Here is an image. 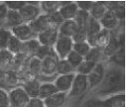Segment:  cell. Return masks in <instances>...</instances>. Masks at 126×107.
<instances>
[{
	"instance_id": "6da1fadb",
	"label": "cell",
	"mask_w": 126,
	"mask_h": 107,
	"mask_svg": "<svg viewBox=\"0 0 126 107\" xmlns=\"http://www.w3.org/2000/svg\"><path fill=\"white\" fill-rule=\"evenodd\" d=\"M98 86V93L102 95L120 93L124 89V74L121 67L114 65L106 68L104 77Z\"/></svg>"
},
{
	"instance_id": "7a4b0ae2",
	"label": "cell",
	"mask_w": 126,
	"mask_h": 107,
	"mask_svg": "<svg viewBox=\"0 0 126 107\" xmlns=\"http://www.w3.org/2000/svg\"><path fill=\"white\" fill-rule=\"evenodd\" d=\"M39 4L40 1H26L25 6L19 10V14L24 23L30 24L42 14L39 8Z\"/></svg>"
},
{
	"instance_id": "3957f363",
	"label": "cell",
	"mask_w": 126,
	"mask_h": 107,
	"mask_svg": "<svg viewBox=\"0 0 126 107\" xmlns=\"http://www.w3.org/2000/svg\"><path fill=\"white\" fill-rule=\"evenodd\" d=\"M73 44L74 42L71 38L58 36L53 49L59 60H65L68 57V55L73 51Z\"/></svg>"
},
{
	"instance_id": "277c9868",
	"label": "cell",
	"mask_w": 126,
	"mask_h": 107,
	"mask_svg": "<svg viewBox=\"0 0 126 107\" xmlns=\"http://www.w3.org/2000/svg\"><path fill=\"white\" fill-rule=\"evenodd\" d=\"M9 103L13 107H26L30 97L27 95L21 85H18L8 92Z\"/></svg>"
},
{
	"instance_id": "5b68a950",
	"label": "cell",
	"mask_w": 126,
	"mask_h": 107,
	"mask_svg": "<svg viewBox=\"0 0 126 107\" xmlns=\"http://www.w3.org/2000/svg\"><path fill=\"white\" fill-rule=\"evenodd\" d=\"M87 89H88V83L86 76L76 74L72 83V87L67 95L69 97H79L82 95Z\"/></svg>"
},
{
	"instance_id": "8992f818",
	"label": "cell",
	"mask_w": 126,
	"mask_h": 107,
	"mask_svg": "<svg viewBox=\"0 0 126 107\" xmlns=\"http://www.w3.org/2000/svg\"><path fill=\"white\" fill-rule=\"evenodd\" d=\"M105 69H106V67L102 62H98L95 64V66L90 71V74L88 76H86L88 88L93 89L95 87H98V85L101 83V81L104 77Z\"/></svg>"
},
{
	"instance_id": "52a82bcc",
	"label": "cell",
	"mask_w": 126,
	"mask_h": 107,
	"mask_svg": "<svg viewBox=\"0 0 126 107\" xmlns=\"http://www.w3.org/2000/svg\"><path fill=\"white\" fill-rule=\"evenodd\" d=\"M29 25H30L31 29H32L33 34L36 36V37L38 35L46 32V31H49V30L57 28L52 24V22L49 19V16L45 15V14H41L39 17H37L33 22H31Z\"/></svg>"
},
{
	"instance_id": "ba28073f",
	"label": "cell",
	"mask_w": 126,
	"mask_h": 107,
	"mask_svg": "<svg viewBox=\"0 0 126 107\" xmlns=\"http://www.w3.org/2000/svg\"><path fill=\"white\" fill-rule=\"evenodd\" d=\"M58 57L56 54H52L44 59L41 60V76H52L56 75L57 64H58Z\"/></svg>"
},
{
	"instance_id": "9c48e42d",
	"label": "cell",
	"mask_w": 126,
	"mask_h": 107,
	"mask_svg": "<svg viewBox=\"0 0 126 107\" xmlns=\"http://www.w3.org/2000/svg\"><path fill=\"white\" fill-rule=\"evenodd\" d=\"M101 25L99 21L89 17L87 26H86V42L90 47L95 46V40L97 38V35L101 31Z\"/></svg>"
},
{
	"instance_id": "30bf717a",
	"label": "cell",
	"mask_w": 126,
	"mask_h": 107,
	"mask_svg": "<svg viewBox=\"0 0 126 107\" xmlns=\"http://www.w3.org/2000/svg\"><path fill=\"white\" fill-rule=\"evenodd\" d=\"M10 32H11L12 36L16 37L21 42H26L28 40L36 38V36L33 34L32 29H31L30 25L27 24V23H23L21 25H18L16 27L11 28Z\"/></svg>"
},
{
	"instance_id": "8fae6325",
	"label": "cell",
	"mask_w": 126,
	"mask_h": 107,
	"mask_svg": "<svg viewBox=\"0 0 126 107\" xmlns=\"http://www.w3.org/2000/svg\"><path fill=\"white\" fill-rule=\"evenodd\" d=\"M78 6L76 2L72 1H60V8H59V13L62 16V18L65 21L68 20H74L77 13H78Z\"/></svg>"
},
{
	"instance_id": "7c38bea8",
	"label": "cell",
	"mask_w": 126,
	"mask_h": 107,
	"mask_svg": "<svg viewBox=\"0 0 126 107\" xmlns=\"http://www.w3.org/2000/svg\"><path fill=\"white\" fill-rule=\"evenodd\" d=\"M76 74H72V75H63V76H57L54 79V85L56 86L57 90L59 92H64L67 93L70 91L71 87H72V83L74 80Z\"/></svg>"
},
{
	"instance_id": "4fadbf2b",
	"label": "cell",
	"mask_w": 126,
	"mask_h": 107,
	"mask_svg": "<svg viewBox=\"0 0 126 107\" xmlns=\"http://www.w3.org/2000/svg\"><path fill=\"white\" fill-rule=\"evenodd\" d=\"M21 71L37 76L38 75L41 74V60L35 56L27 58L23 63V70Z\"/></svg>"
},
{
	"instance_id": "5bb4252c",
	"label": "cell",
	"mask_w": 126,
	"mask_h": 107,
	"mask_svg": "<svg viewBox=\"0 0 126 107\" xmlns=\"http://www.w3.org/2000/svg\"><path fill=\"white\" fill-rule=\"evenodd\" d=\"M58 28H55V29H52V30H49V31H46L40 35L37 36V40L38 42L40 43L41 46H46V47H51L53 48L57 39H58Z\"/></svg>"
},
{
	"instance_id": "9a60e30c",
	"label": "cell",
	"mask_w": 126,
	"mask_h": 107,
	"mask_svg": "<svg viewBox=\"0 0 126 107\" xmlns=\"http://www.w3.org/2000/svg\"><path fill=\"white\" fill-rule=\"evenodd\" d=\"M78 25L74 20H68L64 21L59 27H58V34L59 36H63V37H68L71 38L75 35V33L78 30Z\"/></svg>"
},
{
	"instance_id": "2e32d148",
	"label": "cell",
	"mask_w": 126,
	"mask_h": 107,
	"mask_svg": "<svg viewBox=\"0 0 126 107\" xmlns=\"http://www.w3.org/2000/svg\"><path fill=\"white\" fill-rule=\"evenodd\" d=\"M14 61V55L7 50H0V70L8 73L12 71Z\"/></svg>"
},
{
	"instance_id": "e0dca14e",
	"label": "cell",
	"mask_w": 126,
	"mask_h": 107,
	"mask_svg": "<svg viewBox=\"0 0 126 107\" xmlns=\"http://www.w3.org/2000/svg\"><path fill=\"white\" fill-rule=\"evenodd\" d=\"M68 99L67 93L64 92H57L46 99H44V103L46 107H62L66 103Z\"/></svg>"
},
{
	"instance_id": "ac0fdd59",
	"label": "cell",
	"mask_w": 126,
	"mask_h": 107,
	"mask_svg": "<svg viewBox=\"0 0 126 107\" xmlns=\"http://www.w3.org/2000/svg\"><path fill=\"white\" fill-rule=\"evenodd\" d=\"M99 23H100L102 29H106V30L111 31L112 29L116 28V26L119 23V20L116 18V16L114 15V13L111 10L107 9L105 14L99 20Z\"/></svg>"
},
{
	"instance_id": "d6986e66",
	"label": "cell",
	"mask_w": 126,
	"mask_h": 107,
	"mask_svg": "<svg viewBox=\"0 0 126 107\" xmlns=\"http://www.w3.org/2000/svg\"><path fill=\"white\" fill-rule=\"evenodd\" d=\"M40 84H41L40 80L36 77V78H33V79L24 81L21 86L23 87V89L25 90V92L27 93V95L30 98H33V97H38Z\"/></svg>"
},
{
	"instance_id": "ffe728a7",
	"label": "cell",
	"mask_w": 126,
	"mask_h": 107,
	"mask_svg": "<svg viewBox=\"0 0 126 107\" xmlns=\"http://www.w3.org/2000/svg\"><path fill=\"white\" fill-rule=\"evenodd\" d=\"M40 43L38 42L37 38H33L31 40H28L26 42L22 43V50L20 54H23L27 58L29 57H33L37 53L38 49L40 48Z\"/></svg>"
},
{
	"instance_id": "44dd1931",
	"label": "cell",
	"mask_w": 126,
	"mask_h": 107,
	"mask_svg": "<svg viewBox=\"0 0 126 107\" xmlns=\"http://www.w3.org/2000/svg\"><path fill=\"white\" fill-rule=\"evenodd\" d=\"M112 36L113 35H112L111 31L106 30V29H101V31L97 35V38L95 40V46L94 47H96L99 50L103 51L108 46V44L110 43V41L112 39Z\"/></svg>"
},
{
	"instance_id": "7402d4cb",
	"label": "cell",
	"mask_w": 126,
	"mask_h": 107,
	"mask_svg": "<svg viewBox=\"0 0 126 107\" xmlns=\"http://www.w3.org/2000/svg\"><path fill=\"white\" fill-rule=\"evenodd\" d=\"M107 8L105 5V2L103 1H97V2H93L91 9L89 10V16L93 19H95L97 21H99L102 16L105 14Z\"/></svg>"
},
{
	"instance_id": "603a6c76",
	"label": "cell",
	"mask_w": 126,
	"mask_h": 107,
	"mask_svg": "<svg viewBox=\"0 0 126 107\" xmlns=\"http://www.w3.org/2000/svg\"><path fill=\"white\" fill-rule=\"evenodd\" d=\"M107 107H125V95L123 93H116L109 95L103 100Z\"/></svg>"
},
{
	"instance_id": "cb8c5ba5",
	"label": "cell",
	"mask_w": 126,
	"mask_h": 107,
	"mask_svg": "<svg viewBox=\"0 0 126 107\" xmlns=\"http://www.w3.org/2000/svg\"><path fill=\"white\" fill-rule=\"evenodd\" d=\"M57 92H59V91L57 90V88L53 82H41L40 87H39L38 97L44 100L47 97H49V96H51Z\"/></svg>"
},
{
	"instance_id": "d4e9b609",
	"label": "cell",
	"mask_w": 126,
	"mask_h": 107,
	"mask_svg": "<svg viewBox=\"0 0 126 107\" xmlns=\"http://www.w3.org/2000/svg\"><path fill=\"white\" fill-rule=\"evenodd\" d=\"M23 20L19 14V11H15V10H8L7 12V16H6V21H5V25H7L10 29L13 27H16L18 25L23 24Z\"/></svg>"
},
{
	"instance_id": "484cf974",
	"label": "cell",
	"mask_w": 126,
	"mask_h": 107,
	"mask_svg": "<svg viewBox=\"0 0 126 107\" xmlns=\"http://www.w3.org/2000/svg\"><path fill=\"white\" fill-rule=\"evenodd\" d=\"M39 8L42 14L49 15L56 12L60 8V1H40Z\"/></svg>"
},
{
	"instance_id": "4316f807",
	"label": "cell",
	"mask_w": 126,
	"mask_h": 107,
	"mask_svg": "<svg viewBox=\"0 0 126 107\" xmlns=\"http://www.w3.org/2000/svg\"><path fill=\"white\" fill-rule=\"evenodd\" d=\"M76 74L75 68L68 62V61L65 60H59L57 64V70L56 75L57 76H63V75H72Z\"/></svg>"
},
{
	"instance_id": "83f0119b",
	"label": "cell",
	"mask_w": 126,
	"mask_h": 107,
	"mask_svg": "<svg viewBox=\"0 0 126 107\" xmlns=\"http://www.w3.org/2000/svg\"><path fill=\"white\" fill-rule=\"evenodd\" d=\"M103 59V53L101 50H99L96 47H91L87 55L84 57L85 61L94 62V63H98L101 62V60Z\"/></svg>"
},
{
	"instance_id": "f1b7e54d",
	"label": "cell",
	"mask_w": 126,
	"mask_h": 107,
	"mask_svg": "<svg viewBox=\"0 0 126 107\" xmlns=\"http://www.w3.org/2000/svg\"><path fill=\"white\" fill-rule=\"evenodd\" d=\"M89 13L86 11H82V10H78V13L74 19V21L76 22V24L78 25L79 28L80 29H86L88 20H89Z\"/></svg>"
},
{
	"instance_id": "f546056e",
	"label": "cell",
	"mask_w": 126,
	"mask_h": 107,
	"mask_svg": "<svg viewBox=\"0 0 126 107\" xmlns=\"http://www.w3.org/2000/svg\"><path fill=\"white\" fill-rule=\"evenodd\" d=\"M22 43L20 40H18L16 37L14 36H11V38L8 42V45H7V51L10 52L12 55H18L21 53V50H22Z\"/></svg>"
},
{
	"instance_id": "4dcf8cb0",
	"label": "cell",
	"mask_w": 126,
	"mask_h": 107,
	"mask_svg": "<svg viewBox=\"0 0 126 107\" xmlns=\"http://www.w3.org/2000/svg\"><path fill=\"white\" fill-rule=\"evenodd\" d=\"M96 63L94 62H91V61H83L75 70V73L78 74V75H81V76H88L90 74V71L93 69V67L95 66Z\"/></svg>"
},
{
	"instance_id": "1f68e13d",
	"label": "cell",
	"mask_w": 126,
	"mask_h": 107,
	"mask_svg": "<svg viewBox=\"0 0 126 107\" xmlns=\"http://www.w3.org/2000/svg\"><path fill=\"white\" fill-rule=\"evenodd\" d=\"M90 46L88 45V43L86 41L83 42H78V43H74L73 44V51L77 54H79L81 57H85L87 55V53L90 50Z\"/></svg>"
},
{
	"instance_id": "d6a6232c",
	"label": "cell",
	"mask_w": 126,
	"mask_h": 107,
	"mask_svg": "<svg viewBox=\"0 0 126 107\" xmlns=\"http://www.w3.org/2000/svg\"><path fill=\"white\" fill-rule=\"evenodd\" d=\"M11 32L10 30L2 27L0 28V50H6L8 42L11 38Z\"/></svg>"
},
{
	"instance_id": "836d02e7",
	"label": "cell",
	"mask_w": 126,
	"mask_h": 107,
	"mask_svg": "<svg viewBox=\"0 0 126 107\" xmlns=\"http://www.w3.org/2000/svg\"><path fill=\"white\" fill-rule=\"evenodd\" d=\"M66 60L68 61V62H69V63L75 68V70H76V68L84 61V58L81 57V56H79V54L75 53L74 51H72V52L68 55V57L66 58Z\"/></svg>"
},
{
	"instance_id": "e575fe53",
	"label": "cell",
	"mask_w": 126,
	"mask_h": 107,
	"mask_svg": "<svg viewBox=\"0 0 126 107\" xmlns=\"http://www.w3.org/2000/svg\"><path fill=\"white\" fill-rule=\"evenodd\" d=\"M110 61H112L115 66L117 65L118 67H123L124 65V54H123V48L119 49L114 55L110 57Z\"/></svg>"
},
{
	"instance_id": "d590c367",
	"label": "cell",
	"mask_w": 126,
	"mask_h": 107,
	"mask_svg": "<svg viewBox=\"0 0 126 107\" xmlns=\"http://www.w3.org/2000/svg\"><path fill=\"white\" fill-rule=\"evenodd\" d=\"M52 54H55L54 52V49L51 48V47H46V46H40V48L38 49L37 53L35 54V57H37L38 59L42 60Z\"/></svg>"
},
{
	"instance_id": "8d00e7d4",
	"label": "cell",
	"mask_w": 126,
	"mask_h": 107,
	"mask_svg": "<svg viewBox=\"0 0 126 107\" xmlns=\"http://www.w3.org/2000/svg\"><path fill=\"white\" fill-rule=\"evenodd\" d=\"M72 40H73L74 43L86 41V29H80V28H78L77 32L75 33V35L72 37Z\"/></svg>"
},
{
	"instance_id": "74e56055",
	"label": "cell",
	"mask_w": 126,
	"mask_h": 107,
	"mask_svg": "<svg viewBox=\"0 0 126 107\" xmlns=\"http://www.w3.org/2000/svg\"><path fill=\"white\" fill-rule=\"evenodd\" d=\"M49 16V19H50V21L52 22V24L55 26V27H59L63 22H64L65 20L62 18V16L60 15V13H59V11H56V12H53V13H51V14H49L48 15Z\"/></svg>"
},
{
	"instance_id": "f35d334b",
	"label": "cell",
	"mask_w": 126,
	"mask_h": 107,
	"mask_svg": "<svg viewBox=\"0 0 126 107\" xmlns=\"http://www.w3.org/2000/svg\"><path fill=\"white\" fill-rule=\"evenodd\" d=\"M4 4L8 8V10L19 11L23 6H25L26 1H6L4 2Z\"/></svg>"
},
{
	"instance_id": "ab89813d",
	"label": "cell",
	"mask_w": 126,
	"mask_h": 107,
	"mask_svg": "<svg viewBox=\"0 0 126 107\" xmlns=\"http://www.w3.org/2000/svg\"><path fill=\"white\" fill-rule=\"evenodd\" d=\"M7 12H8V8L4 4V2H0V28H2L3 25H5Z\"/></svg>"
},
{
	"instance_id": "60d3db41",
	"label": "cell",
	"mask_w": 126,
	"mask_h": 107,
	"mask_svg": "<svg viewBox=\"0 0 126 107\" xmlns=\"http://www.w3.org/2000/svg\"><path fill=\"white\" fill-rule=\"evenodd\" d=\"M10 103H9L8 92L5 89L0 88V107H8Z\"/></svg>"
},
{
	"instance_id": "b9f144b4",
	"label": "cell",
	"mask_w": 126,
	"mask_h": 107,
	"mask_svg": "<svg viewBox=\"0 0 126 107\" xmlns=\"http://www.w3.org/2000/svg\"><path fill=\"white\" fill-rule=\"evenodd\" d=\"M26 107H46L44 100L39 98V97H33V98H30Z\"/></svg>"
},
{
	"instance_id": "7bdbcfd3",
	"label": "cell",
	"mask_w": 126,
	"mask_h": 107,
	"mask_svg": "<svg viewBox=\"0 0 126 107\" xmlns=\"http://www.w3.org/2000/svg\"><path fill=\"white\" fill-rule=\"evenodd\" d=\"M79 10H82V11H86V12H89V10L91 9L92 7V4L93 2L92 1H78L76 2Z\"/></svg>"
},
{
	"instance_id": "ee69618b",
	"label": "cell",
	"mask_w": 126,
	"mask_h": 107,
	"mask_svg": "<svg viewBox=\"0 0 126 107\" xmlns=\"http://www.w3.org/2000/svg\"><path fill=\"white\" fill-rule=\"evenodd\" d=\"M0 88H6V73L0 70Z\"/></svg>"
},
{
	"instance_id": "f6af8a7d",
	"label": "cell",
	"mask_w": 126,
	"mask_h": 107,
	"mask_svg": "<svg viewBox=\"0 0 126 107\" xmlns=\"http://www.w3.org/2000/svg\"><path fill=\"white\" fill-rule=\"evenodd\" d=\"M8 107H13V106H11V105H9V106H8Z\"/></svg>"
}]
</instances>
